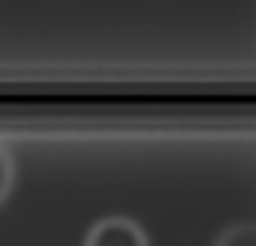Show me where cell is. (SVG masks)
<instances>
[{"mask_svg": "<svg viewBox=\"0 0 256 246\" xmlns=\"http://www.w3.org/2000/svg\"><path fill=\"white\" fill-rule=\"evenodd\" d=\"M0 246H36L30 236H7ZM46 246H256V210H226L197 236L168 240L151 210L138 204H98L82 210L69 236H50Z\"/></svg>", "mask_w": 256, "mask_h": 246, "instance_id": "1", "label": "cell"}]
</instances>
